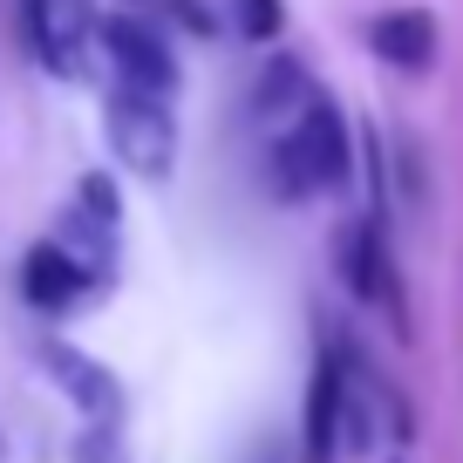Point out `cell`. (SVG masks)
<instances>
[{
    "label": "cell",
    "mask_w": 463,
    "mask_h": 463,
    "mask_svg": "<svg viewBox=\"0 0 463 463\" xmlns=\"http://www.w3.org/2000/svg\"><path fill=\"white\" fill-rule=\"evenodd\" d=\"M42 368H48V382L96 422V430H116V416H123V389H116V375L96 362V354H82V347H69V341H42Z\"/></svg>",
    "instance_id": "cell-8"
},
{
    "label": "cell",
    "mask_w": 463,
    "mask_h": 463,
    "mask_svg": "<svg viewBox=\"0 0 463 463\" xmlns=\"http://www.w3.org/2000/svg\"><path fill=\"white\" fill-rule=\"evenodd\" d=\"M102 130H109V150L130 177L164 184V177L177 171V116H171L164 96H144V89L116 82L109 102H102Z\"/></svg>",
    "instance_id": "cell-3"
},
{
    "label": "cell",
    "mask_w": 463,
    "mask_h": 463,
    "mask_svg": "<svg viewBox=\"0 0 463 463\" xmlns=\"http://www.w3.org/2000/svg\"><path fill=\"white\" fill-rule=\"evenodd\" d=\"M75 212H82L89 225L116 232V225H123V198H116V177H102V171H82V177H75Z\"/></svg>",
    "instance_id": "cell-11"
},
{
    "label": "cell",
    "mask_w": 463,
    "mask_h": 463,
    "mask_svg": "<svg viewBox=\"0 0 463 463\" xmlns=\"http://www.w3.org/2000/svg\"><path fill=\"white\" fill-rule=\"evenodd\" d=\"M102 287H109V266L82 260V252L61 246V239H34V246L21 252V300H28L34 314H69V307L96 300Z\"/></svg>",
    "instance_id": "cell-5"
},
{
    "label": "cell",
    "mask_w": 463,
    "mask_h": 463,
    "mask_svg": "<svg viewBox=\"0 0 463 463\" xmlns=\"http://www.w3.org/2000/svg\"><path fill=\"white\" fill-rule=\"evenodd\" d=\"M96 42H102V55H109V69H116V82H123V89H144V96H164V102L177 96L184 75H177V55H171V42H164L157 21L102 14Z\"/></svg>",
    "instance_id": "cell-6"
},
{
    "label": "cell",
    "mask_w": 463,
    "mask_h": 463,
    "mask_svg": "<svg viewBox=\"0 0 463 463\" xmlns=\"http://www.w3.org/2000/svg\"><path fill=\"white\" fill-rule=\"evenodd\" d=\"M314 96H320V89L307 82L300 55H273L266 75H260V89H252V109H260V116H300Z\"/></svg>",
    "instance_id": "cell-10"
},
{
    "label": "cell",
    "mask_w": 463,
    "mask_h": 463,
    "mask_svg": "<svg viewBox=\"0 0 463 463\" xmlns=\"http://www.w3.org/2000/svg\"><path fill=\"white\" fill-rule=\"evenodd\" d=\"M171 14H177V21H184V28H191V34H212V28H218V21H212V14H204L198 0H171Z\"/></svg>",
    "instance_id": "cell-13"
},
{
    "label": "cell",
    "mask_w": 463,
    "mask_h": 463,
    "mask_svg": "<svg viewBox=\"0 0 463 463\" xmlns=\"http://www.w3.org/2000/svg\"><path fill=\"white\" fill-rule=\"evenodd\" d=\"M347 395H354V354H347V341H327L314 354V382H307V409H300V463H334L341 457Z\"/></svg>",
    "instance_id": "cell-4"
},
{
    "label": "cell",
    "mask_w": 463,
    "mask_h": 463,
    "mask_svg": "<svg viewBox=\"0 0 463 463\" xmlns=\"http://www.w3.org/2000/svg\"><path fill=\"white\" fill-rule=\"evenodd\" d=\"M334 260H341V287L368 307V314L389 320L395 341H409V293H402V273H395V246H389V218L368 212V218H347L341 239H334Z\"/></svg>",
    "instance_id": "cell-2"
},
{
    "label": "cell",
    "mask_w": 463,
    "mask_h": 463,
    "mask_svg": "<svg viewBox=\"0 0 463 463\" xmlns=\"http://www.w3.org/2000/svg\"><path fill=\"white\" fill-rule=\"evenodd\" d=\"M0 457H7V436H0Z\"/></svg>",
    "instance_id": "cell-14"
},
{
    "label": "cell",
    "mask_w": 463,
    "mask_h": 463,
    "mask_svg": "<svg viewBox=\"0 0 463 463\" xmlns=\"http://www.w3.org/2000/svg\"><path fill=\"white\" fill-rule=\"evenodd\" d=\"M368 48H375V61H389V69L422 75V69H436L443 28H436L430 7H389V14L368 21Z\"/></svg>",
    "instance_id": "cell-9"
},
{
    "label": "cell",
    "mask_w": 463,
    "mask_h": 463,
    "mask_svg": "<svg viewBox=\"0 0 463 463\" xmlns=\"http://www.w3.org/2000/svg\"><path fill=\"white\" fill-rule=\"evenodd\" d=\"M354 177V130H347L341 102L320 89L287 130L273 137L266 150V184H273L279 204H300V198H320V191H341Z\"/></svg>",
    "instance_id": "cell-1"
},
{
    "label": "cell",
    "mask_w": 463,
    "mask_h": 463,
    "mask_svg": "<svg viewBox=\"0 0 463 463\" xmlns=\"http://www.w3.org/2000/svg\"><path fill=\"white\" fill-rule=\"evenodd\" d=\"M232 7V28L246 34V42H279V28H287V0H225Z\"/></svg>",
    "instance_id": "cell-12"
},
{
    "label": "cell",
    "mask_w": 463,
    "mask_h": 463,
    "mask_svg": "<svg viewBox=\"0 0 463 463\" xmlns=\"http://www.w3.org/2000/svg\"><path fill=\"white\" fill-rule=\"evenodd\" d=\"M21 28H28V48L48 75L75 82L89 69V42H96V7L89 0H21Z\"/></svg>",
    "instance_id": "cell-7"
}]
</instances>
